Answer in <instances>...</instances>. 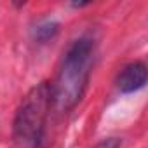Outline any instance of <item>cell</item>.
Segmentation results:
<instances>
[{
  "label": "cell",
  "mask_w": 148,
  "mask_h": 148,
  "mask_svg": "<svg viewBox=\"0 0 148 148\" xmlns=\"http://www.w3.org/2000/svg\"><path fill=\"white\" fill-rule=\"evenodd\" d=\"M58 30H59V25H58L56 21H52V19H44V21L37 23V25L32 28V37H33L37 42L45 44L47 40H51V38L56 37Z\"/></svg>",
  "instance_id": "4"
},
{
  "label": "cell",
  "mask_w": 148,
  "mask_h": 148,
  "mask_svg": "<svg viewBox=\"0 0 148 148\" xmlns=\"http://www.w3.org/2000/svg\"><path fill=\"white\" fill-rule=\"evenodd\" d=\"M49 82L37 84L21 101L12 122L14 148H42L45 143L47 119L51 112Z\"/></svg>",
  "instance_id": "2"
},
{
  "label": "cell",
  "mask_w": 148,
  "mask_h": 148,
  "mask_svg": "<svg viewBox=\"0 0 148 148\" xmlns=\"http://www.w3.org/2000/svg\"><path fill=\"white\" fill-rule=\"evenodd\" d=\"M120 145H122V141L119 138H105L96 148H120Z\"/></svg>",
  "instance_id": "5"
},
{
  "label": "cell",
  "mask_w": 148,
  "mask_h": 148,
  "mask_svg": "<svg viewBox=\"0 0 148 148\" xmlns=\"http://www.w3.org/2000/svg\"><path fill=\"white\" fill-rule=\"evenodd\" d=\"M94 52L96 44L87 35L79 37L68 45L58 66L56 77L49 84L51 101L56 110L70 112L80 103L89 84Z\"/></svg>",
  "instance_id": "1"
},
{
  "label": "cell",
  "mask_w": 148,
  "mask_h": 148,
  "mask_svg": "<svg viewBox=\"0 0 148 148\" xmlns=\"http://www.w3.org/2000/svg\"><path fill=\"white\" fill-rule=\"evenodd\" d=\"M148 79V71H146V64L143 61H132L129 64H125L120 73L117 75V87L120 92L124 94H131L136 92L139 89L145 87Z\"/></svg>",
  "instance_id": "3"
}]
</instances>
